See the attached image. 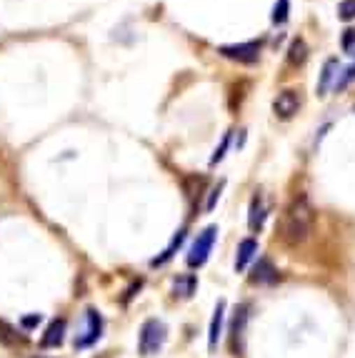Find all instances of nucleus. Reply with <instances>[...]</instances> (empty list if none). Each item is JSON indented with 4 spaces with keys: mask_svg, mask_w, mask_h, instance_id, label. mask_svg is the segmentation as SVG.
Here are the masks:
<instances>
[{
    "mask_svg": "<svg viewBox=\"0 0 355 358\" xmlns=\"http://www.w3.org/2000/svg\"><path fill=\"white\" fill-rule=\"evenodd\" d=\"M223 313H225V301H218L215 313H213V321H210V334H208V348H210V351H215L220 334H223Z\"/></svg>",
    "mask_w": 355,
    "mask_h": 358,
    "instance_id": "9d476101",
    "label": "nucleus"
},
{
    "mask_svg": "<svg viewBox=\"0 0 355 358\" xmlns=\"http://www.w3.org/2000/svg\"><path fill=\"white\" fill-rule=\"evenodd\" d=\"M248 226L253 228V231H258V228L263 226V198H261V196H253V201H250V218H248Z\"/></svg>",
    "mask_w": 355,
    "mask_h": 358,
    "instance_id": "4468645a",
    "label": "nucleus"
},
{
    "mask_svg": "<svg viewBox=\"0 0 355 358\" xmlns=\"http://www.w3.org/2000/svg\"><path fill=\"white\" fill-rule=\"evenodd\" d=\"M353 43H355V30H345L343 48H345V50H350V48H353Z\"/></svg>",
    "mask_w": 355,
    "mask_h": 358,
    "instance_id": "412c9836",
    "label": "nucleus"
},
{
    "mask_svg": "<svg viewBox=\"0 0 355 358\" xmlns=\"http://www.w3.org/2000/svg\"><path fill=\"white\" fill-rule=\"evenodd\" d=\"M218 53L225 55V58H231V60H238V63H253V60H258L261 45H258V43H238V45H220Z\"/></svg>",
    "mask_w": 355,
    "mask_h": 358,
    "instance_id": "39448f33",
    "label": "nucleus"
},
{
    "mask_svg": "<svg viewBox=\"0 0 355 358\" xmlns=\"http://www.w3.org/2000/svg\"><path fill=\"white\" fill-rule=\"evenodd\" d=\"M63 338H66V321L63 318H55V321H50V326H48L45 336H43L41 346L43 348H58L60 343H63Z\"/></svg>",
    "mask_w": 355,
    "mask_h": 358,
    "instance_id": "6e6552de",
    "label": "nucleus"
},
{
    "mask_svg": "<svg viewBox=\"0 0 355 358\" xmlns=\"http://www.w3.org/2000/svg\"><path fill=\"white\" fill-rule=\"evenodd\" d=\"M38 321H41V316H30V318H25V326H33V323H38Z\"/></svg>",
    "mask_w": 355,
    "mask_h": 358,
    "instance_id": "4be33fe9",
    "label": "nucleus"
},
{
    "mask_svg": "<svg viewBox=\"0 0 355 358\" xmlns=\"http://www.w3.org/2000/svg\"><path fill=\"white\" fill-rule=\"evenodd\" d=\"M228 141H231V136H225V138H223V143H220V148H218V150H215V155H213V161H210V163H218V161H220V158H223L225 148H228Z\"/></svg>",
    "mask_w": 355,
    "mask_h": 358,
    "instance_id": "aec40b11",
    "label": "nucleus"
},
{
    "mask_svg": "<svg viewBox=\"0 0 355 358\" xmlns=\"http://www.w3.org/2000/svg\"><path fill=\"white\" fill-rule=\"evenodd\" d=\"M338 15L343 20H353L355 18V0H343L340 6H338Z\"/></svg>",
    "mask_w": 355,
    "mask_h": 358,
    "instance_id": "a211bd4d",
    "label": "nucleus"
},
{
    "mask_svg": "<svg viewBox=\"0 0 355 358\" xmlns=\"http://www.w3.org/2000/svg\"><path fill=\"white\" fill-rule=\"evenodd\" d=\"M353 78H355V63L348 68V71L343 73V76H340V78H338V80H335V90L348 88V83H350V80H353Z\"/></svg>",
    "mask_w": 355,
    "mask_h": 358,
    "instance_id": "6ab92c4d",
    "label": "nucleus"
},
{
    "mask_svg": "<svg viewBox=\"0 0 355 358\" xmlns=\"http://www.w3.org/2000/svg\"><path fill=\"white\" fill-rule=\"evenodd\" d=\"M255 253H258V241L255 238L240 241V245H238V256H236V268L238 271L248 268V263L255 258Z\"/></svg>",
    "mask_w": 355,
    "mask_h": 358,
    "instance_id": "1a4fd4ad",
    "label": "nucleus"
},
{
    "mask_svg": "<svg viewBox=\"0 0 355 358\" xmlns=\"http://www.w3.org/2000/svg\"><path fill=\"white\" fill-rule=\"evenodd\" d=\"M183 238H185V233H183V231H178V236H175V238H173V243L168 245V248H166V253H163V256H160V258H155V261H153V266H163V263H166L168 258L173 256V251H175L178 245L183 243Z\"/></svg>",
    "mask_w": 355,
    "mask_h": 358,
    "instance_id": "2eb2a0df",
    "label": "nucleus"
},
{
    "mask_svg": "<svg viewBox=\"0 0 355 358\" xmlns=\"http://www.w3.org/2000/svg\"><path fill=\"white\" fill-rule=\"evenodd\" d=\"M305 58H308V45H305V41H293L290 43V53H288V60L293 63V66H303L305 63Z\"/></svg>",
    "mask_w": 355,
    "mask_h": 358,
    "instance_id": "f8f14e48",
    "label": "nucleus"
},
{
    "mask_svg": "<svg viewBox=\"0 0 355 358\" xmlns=\"http://www.w3.org/2000/svg\"><path fill=\"white\" fill-rule=\"evenodd\" d=\"M315 223V210L305 196H298L290 201L285 208L283 221H280V241L285 245H300L308 238Z\"/></svg>",
    "mask_w": 355,
    "mask_h": 358,
    "instance_id": "f257e3e1",
    "label": "nucleus"
},
{
    "mask_svg": "<svg viewBox=\"0 0 355 358\" xmlns=\"http://www.w3.org/2000/svg\"><path fill=\"white\" fill-rule=\"evenodd\" d=\"M335 66H338V60L335 58H331L326 63V68H323V76H320V85H318V93H326V88H328V80L333 78V71H335Z\"/></svg>",
    "mask_w": 355,
    "mask_h": 358,
    "instance_id": "dca6fc26",
    "label": "nucleus"
},
{
    "mask_svg": "<svg viewBox=\"0 0 355 358\" xmlns=\"http://www.w3.org/2000/svg\"><path fill=\"white\" fill-rule=\"evenodd\" d=\"M215 236H218V228L215 226H208L198 233V238L193 241V245H190V251H188L190 268H201L203 263L208 261V256H210V251H213V245H215Z\"/></svg>",
    "mask_w": 355,
    "mask_h": 358,
    "instance_id": "7ed1b4c3",
    "label": "nucleus"
},
{
    "mask_svg": "<svg viewBox=\"0 0 355 358\" xmlns=\"http://www.w3.org/2000/svg\"><path fill=\"white\" fill-rule=\"evenodd\" d=\"M196 293V278L193 275H178L175 278V296L180 299H190Z\"/></svg>",
    "mask_w": 355,
    "mask_h": 358,
    "instance_id": "ddd939ff",
    "label": "nucleus"
},
{
    "mask_svg": "<svg viewBox=\"0 0 355 358\" xmlns=\"http://www.w3.org/2000/svg\"><path fill=\"white\" fill-rule=\"evenodd\" d=\"M101 334H103V318H101V313L95 308H88L85 310V326H83V331L78 334V338H75V348H88V346H93L95 341L101 338Z\"/></svg>",
    "mask_w": 355,
    "mask_h": 358,
    "instance_id": "20e7f679",
    "label": "nucleus"
},
{
    "mask_svg": "<svg viewBox=\"0 0 355 358\" xmlns=\"http://www.w3.org/2000/svg\"><path fill=\"white\" fill-rule=\"evenodd\" d=\"M275 278H278V271H275V266H273L268 258H261V261L255 263L250 281L253 283H273Z\"/></svg>",
    "mask_w": 355,
    "mask_h": 358,
    "instance_id": "9b49d317",
    "label": "nucleus"
},
{
    "mask_svg": "<svg viewBox=\"0 0 355 358\" xmlns=\"http://www.w3.org/2000/svg\"><path fill=\"white\" fill-rule=\"evenodd\" d=\"M288 10H290V0H278L275 10H273V23H285L288 20Z\"/></svg>",
    "mask_w": 355,
    "mask_h": 358,
    "instance_id": "f3484780",
    "label": "nucleus"
},
{
    "mask_svg": "<svg viewBox=\"0 0 355 358\" xmlns=\"http://www.w3.org/2000/svg\"><path fill=\"white\" fill-rule=\"evenodd\" d=\"M166 338H168L166 323L158 321V318H148V321L143 323L140 336H138V351H140L143 356H155V353L163 348Z\"/></svg>",
    "mask_w": 355,
    "mask_h": 358,
    "instance_id": "f03ea898",
    "label": "nucleus"
},
{
    "mask_svg": "<svg viewBox=\"0 0 355 358\" xmlns=\"http://www.w3.org/2000/svg\"><path fill=\"white\" fill-rule=\"evenodd\" d=\"M298 108H300V93L293 88L283 90V93H278V98H275V103H273V110H275V115L283 120L293 118V115L298 113Z\"/></svg>",
    "mask_w": 355,
    "mask_h": 358,
    "instance_id": "423d86ee",
    "label": "nucleus"
},
{
    "mask_svg": "<svg viewBox=\"0 0 355 358\" xmlns=\"http://www.w3.org/2000/svg\"><path fill=\"white\" fill-rule=\"evenodd\" d=\"M245 323H248V306H240V308L236 310V316H233V326H231V351L236 353V356L243 353Z\"/></svg>",
    "mask_w": 355,
    "mask_h": 358,
    "instance_id": "0eeeda50",
    "label": "nucleus"
}]
</instances>
